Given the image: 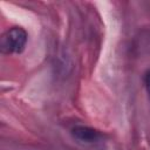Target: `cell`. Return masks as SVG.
I'll return each instance as SVG.
<instances>
[{
	"mask_svg": "<svg viewBox=\"0 0 150 150\" xmlns=\"http://www.w3.org/2000/svg\"><path fill=\"white\" fill-rule=\"evenodd\" d=\"M27 32L21 27H12L0 39V49L4 54H20L27 43Z\"/></svg>",
	"mask_w": 150,
	"mask_h": 150,
	"instance_id": "cell-1",
	"label": "cell"
},
{
	"mask_svg": "<svg viewBox=\"0 0 150 150\" xmlns=\"http://www.w3.org/2000/svg\"><path fill=\"white\" fill-rule=\"evenodd\" d=\"M73 136L82 143H95L101 138V134L89 127L86 125H76L71 129Z\"/></svg>",
	"mask_w": 150,
	"mask_h": 150,
	"instance_id": "cell-2",
	"label": "cell"
},
{
	"mask_svg": "<svg viewBox=\"0 0 150 150\" xmlns=\"http://www.w3.org/2000/svg\"><path fill=\"white\" fill-rule=\"evenodd\" d=\"M145 86H146L148 91L150 94V70H148L146 74H145Z\"/></svg>",
	"mask_w": 150,
	"mask_h": 150,
	"instance_id": "cell-3",
	"label": "cell"
}]
</instances>
